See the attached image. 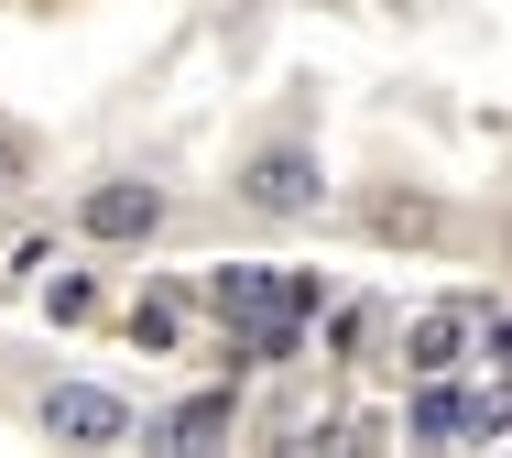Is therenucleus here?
<instances>
[{"mask_svg":"<svg viewBox=\"0 0 512 458\" xmlns=\"http://www.w3.org/2000/svg\"><path fill=\"white\" fill-rule=\"evenodd\" d=\"M77 229L109 240V251H142V240L164 229V186H142V175H99V186L77 197Z\"/></svg>","mask_w":512,"mask_h":458,"instance_id":"1","label":"nucleus"},{"mask_svg":"<svg viewBox=\"0 0 512 458\" xmlns=\"http://www.w3.org/2000/svg\"><path fill=\"white\" fill-rule=\"evenodd\" d=\"M240 197H251L262 219H306L316 197H327V175H316V153H306V142H262V153L240 164Z\"/></svg>","mask_w":512,"mask_h":458,"instance_id":"2","label":"nucleus"},{"mask_svg":"<svg viewBox=\"0 0 512 458\" xmlns=\"http://www.w3.org/2000/svg\"><path fill=\"white\" fill-rule=\"evenodd\" d=\"M44 437H66V448H120V437H131V404L99 393V382H55V393H44Z\"/></svg>","mask_w":512,"mask_h":458,"instance_id":"3","label":"nucleus"},{"mask_svg":"<svg viewBox=\"0 0 512 458\" xmlns=\"http://www.w3.org/2000/svg\"><path fill=\"white\" fill-rule=\"evenodd\" d=\"M469 339H480V306H425V317L404 328V360H414V371H458Z\"/></svg>","mask_w":512,"mask_h":458,"instance_id":"4","label":"nucleus"},{"mask_svg":"<svg viewBox=\"0 0 512 458\" xmlns=\"http://www.w3.org/2000/svg\"><path fill=\"white\" fill-rule=\"evenodd\" d=\"M229 415H240L229 393H186V404H175L153 437H164V448H207V437H229Z\"/></svg>","mask_w":512,"mask_h":458,"instance_id":"5","label":"nucleus"},{"mask_svg":"<svg viewBox=\"0 0 512 458\" xmlns=\"http://www.w3.org/2000/svg\"><path fill=\"white\" fill-rule=\"evenodd\" d=\"M447 208L436 197H371V240H436Z\"/></svg>","mask_w":512,"mask_h":458,"instance_id":"6","label":"nucleus"},{"mask_svg":"<svg viewBox=\"0 0 512 458\" xmlns=\"http://www.w3.org/2000/svg\"><path fill=\"white\" fill-rule=\"evenodd\" d=\"M175 328H186V317H175L164 295H142V306H131V339H142V349H175Z\"/></svg>","mask_w":512,"mask_h":458,"instance_id":"7","label":"nucleus"},{"mask_svg":"<svg viewBox=\"0 0 512 458\" xmlns=\"http://www.w3.org/2000/svg\"><path fill=\"white\" fill-rule=\"evenodd\" d=\"M44 295H55V317H66V328H77V317H88V306H99V295H88V273H55V284H44Z\"/></svg>","mask_w":512,"mask_h":458,"instance_id":"8","label":"nucleus"},{"mask_svg":"<svg viewBox=\"0 0 512 458\" xmlns=\"http://www.w3.org/2000/svg\"><path fill=\"white\" fill-rule=\"evenodd\" d=\"M22 175H33V142H22L11 120H0V186H22Z\"/></svg>","mask_w":512,"mask_h":458,"instance_id":"9","label":"nucleus"},{"mask_svg":"<svg viewBox=\"0 0 512 458\" xmlns=\"http://www.w3.org/2000/svg\"><path fill=\"white\" fill-rule=\"evenodd\" d=\"M0 208H11V186H0Z\"/></svg>","mask_w":512,"mask_h":458,"instance_id":"10","label":"nucleus"}]
</instances>
